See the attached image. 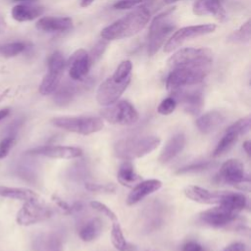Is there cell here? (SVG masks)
Listing matches in <instances>:
<instances>
[{
    "instance_id": "21",
    "label": "cell",
    "mask_w": 251,
    "mask_h": 251,
    "mask_svg": "<svg viewBox=\"0 0 251 251\" xmlns=\"http://www.w3.org/2000/svg\"><path fill=\"white\" fill-rule=\"evenodd\" d=\"M224 193V191H211L196 185H189L184 189L187 198L201 204H220Z\"/></svg>"
},
{
    "instance_id": "23",
    "label": "cell",
    "mask_w": 251,
    "mask_h": 251,
    "mask_svg": "<svg viewBox=\"0 0 251 251\" xmlns=\"http://www.w3.org/2000/svg\"><path fill=\"white\" fill-rule=\"evenodd\" d=\"M82 81H77L75 83V80L66 81L62 85H59L58 88L54 92V102L59 106H65L71 103L75 96L85 87V84Z\"/></svg>"
},
{
    "instance_id": "28",
    "label": "cell",
    "mask_w": 251,
    "mask_h": 251,
    "mask_svg": "<svg viewBox=\"0 0 251 251\" xmlns=\"http://www.w3.org/2000/svg\"><path fill=\"white\" fill-rule=\"evenodd\" d=\"M43 13H44L43 7L31 5L27 3L18 4L11 11V15L13 19L20 23L35 20L36 18L40 17Z\"/></svg>"
},
{
    "instance_id": "19",
    "label": "cell",
    "mask_w": 251,
    "mask_h": 251,
    "mask_svg": "<svg viewBox=\"0 0 251 251\" xmlns=\"http://www.w3.org/2000/svg\"><path fill=\"white\" fill-rule=\"evenodd\" d=\"M64 235L58 230L43 231L36 234L31 241L32 251H62Z\"/></svg>"
},
{
    "instance_id": "7",
    "label": "cell",
    "mask_w": 251,
    "mask_h": 251,
    "mask_svg": "<svg viewBox=\"0 0 251 251\" xmlns=\"http://www.w3.org/2000/svg\"><path fill=\"white\" fill-rule=\"evenodd\" d=\"M212 51L208 48H183L174 53L168 60V66L176 67H211Z\"/></svg>"
},
{
    "instance_id": "13",
    "label": "cell",
    "mask_w": 251,
    "mask_h": 251,
    "mask_svg": "<svg viewBox=\"0 0 251 251\" xmlns=\"http://www.w3.org/2000/svg\"><path fill=\"white\" fill-rule=\"evenodd\" d=\"M216 179L219 182L231 185L248 184L249 176L246 174L244 165L237 159H228L220 168Z\"/></svg>"
},
{
    "instance_id": "41",
    "label": "cell",
    "mask_w": 251,
    "mask_h": 251,
    "mask_svg": "<svg viewBox=\"0 0 251 251\" xmlns=\"http://www.w3.org/2000/svg\"><path fill=\"white\" fill-rule=\"evenodd\" d=\"M102 39H103V38H102ZM106 41H107V40L103 39V40L99 41V42L94 46V48H93V50H92V52H91V55H89L91 64H92L94 61H96V60L103 54V52H104V50H105V48H106V45H107V44H106Z\"/></svg>"
},
{
    "instance_id": "3",
    "label": "cell",
    "mask_w": 251,
    "mask_h": 251,
    "mask_svg": "<svg viewBox=\"0 0 251 251\" xmlns=\"http://www.w3.org/2000/svg\"><path fill=\"white\" fill-rule=\"evenodd\" d=\"M160 143L161 139L155 135L126 137L115 143L114 154L124 161H131L150 154Z\"/></svg>"
},
{
    "instance_id": "15",
    "label": "cell",
    "mask_w": 251,
    "mask_h": 251,
    "mask_svg": "<svg viewBox=\"0 0 251 251\" xmlns=\"http://www.w3.org/2000/svg\"><path fill=\"white\" fill-rule=\"evenodd\" d=\"M190 86L173 91V97L176 102H179L183 110L190 115H197L200 113L203 104L204 97L200 88H189Z\"/></svg>"
},
{
    "instance_id": "48",
    "label": "cell",
    "mask_w": 251,
    "mask_h": 251,
    "mask_svg": "<svg viewBox=\"0 0 251 251\" xmlns=\"http://www.w3.org/2000/svg\"><path fill=\"white\" fill-rule=\"evenodd\" d=\"M4 29H5V21L2 18V16L0 15V34L3 32Z\"/></svg>"
},
{
    "instance_id": "30",
    "label": "cell",
    "mask_w": 251,
    "mask_h": 251,
    "mask_svg": "<svg viewBox=\"0 0 251 251\" xmlns=\"http://www.w3.org/2000/svg\"><path fill=\"white\" fill-rule=\"evenodd\" d=\"M102 232V221L99 218H91L82 223L78 227V235L85 242L96 239Z\"/></svg>"
},
{
    "instance_id": "38",
    "label": "cell",
    "mask_w": 251,
    "mask_h": 251,
    "mask_svg": "<svg viewBox=\"0 0 251 251\" xmlns=\"http://www.w3.org/2000/svg\"><path fill=\"white\" fill-rule=\"evenodd\" d=\"M176 105H177V102L176 101V99L173 96H170L161 101V103L158 106L157 111L159 114L167 116V115L172 114L176 110Z\"/></svg>"
},
{
    "instance_id": "50",
    "label": "cell",
    "mask_w": 251,
    "mask_h": 251,
    "mask_svg": "<svg viewBox=\"0 0 251 251\" xmlns=\"http://www.w3.org/2000/svg\"><path fill=\"white\" fill-rule=\"evenodd\" d=\"M13 1H17V2H34L36 0H13Z\"/></svg>"
},
{
    "instance_id": "47",
    "label": "cell",
    "mask_w": 251,
    "mask_h": 251,
    "mask_svg": "<svg viewBox=\"0 0 251 251\" xmlns=\"http://www.w3.org/2000/svg\"><path fill=\"white\" fill-rule=\"evenodd\" d=\"M95 0H79V5L82 8H86L88 6H90Z\"/></svg>"
},
{
    "instance_id": "49",
    "label": "cell",
    "mask_w": 251,
    "mask_h": 251,
    "mask_svg": "<svg viewBox=\"0 0 251 251\" xmlns=\"http://www.w3.org/2000/svg\"><path fill=\"white\" fill-rule=\"evenodd\" d=\"M176 1H178V0H164V2H165L166 4H173V3L176 2Z\"/></svg>"
},
{
    "instance_id": "9",
    "label": "cell",
    "mask_w": 251,
    "mask_h": 251,
    "mask_svg": "<svg viewBox=\"0 0 251 251\" xmlns=\"http://www.w3.org/2000/svg\"><path fill=\"white\" fill-rule=\"evenodd\" d=\"M48 72L44 75L40 85L39 92L42 95H50L55 92L61 83V79L66 68V61L60 51L53 52L48 58Z\"/></svg>"
},
{
    "instance_id": "5",
    "label": "cell",
    "mask_w": 251,
    "mask_h": 251,
    "mask_svg": "<svg viewBox=\"0 0 251 251\" xmlns=\"http://www.w3.org/2000/svg\"><path fill=\"white\" fill-rule=\"evenodd\" d=\"M175 10V7L170 8L159 14L152 21L149 27L147 42V52L149 56H153L159 51L170 33L176 28V25H174L170 19Z\"/></svg>"
},
{
    "instance_id": "25",
    "label": "cell",
    "mask_w": 251,
    "mask_h": 251,
    "mask_svg": "<svg viewBox=\"0 0 251 251\" xmlns=\"http://www.w3.org/2000/svg\"><path fill=\"white\" fill-rule=\"evenodd\" d=\"M186 138L183 132H177L174 134L166 143L161 154L159 156V161L162 164L169 163L174 158H176L184 148Z\"/></svg>"
},
{
    "instance_id": "40",
    "label": "cell",
    "mask_w": 251,
    "mask_h": 251,
    "mask_svg": "<svg viewBox=\"0 0 251 251\" xmlns=\"http://www.w3.org/2000/svg\"><path fill=\"white\" fill-rule=\"evenodd\" d=\"M90 206L91 208H93L94 210L98 211L99 213L103 214L104 216H106L108 219H110L112 222H118V217L117 215L108 207L106 206L104 203H101L99 201H91L90 202Z\"/></svg>"
},
{
    "instance_id": "18",
    "label": "cell",
    "mask_w": 251,
    "mask_h": 251,
    "mask_svg": "<svg viewBox=\"0 0 251 251\" xmlns=\"http://www.w3.org/2000/svg\"><path fill=\"white\" fill-rule=\"evenodd\" d=\"M26 153L28 155H38L52 159H75L82 155V150L74 146L44 145L31 148Z\"/></svg>"
},
{
    "instance_id": "16",
    "label": "cell",
    "mask_w": 251,
    "mask_h": 251,
    "mask_svg": "<svg viewBox=\"0 0 251 251\" xmlns=\"http://www.w3.org/2000/svg\"><path fill=\"white\" fill-rule=\"evenodd\" d=\"M238 213L222 205L205 210L199 214V221L211 227H224L236 220Z\"/></svg>"
},
{
    "instance_id": "31",
    "label": "cell",
    "mask_w": 251,
    "mask_h": 251,
    "mask_svg": "<svg viewBox=\"0 0 251 251\" xmlns=\"http://www.w3.org/2000/svg\"><path fill=\"white\" fill-rule=\"evenodd\" d=\"M220 205L239 213L247 206V198L243 193L238 192H225Z\"/></svg>"
},
{
    "instance_id": "8",
    "label": "cell",
    "mask_w": 251,
    "mask_h": 251,
    "mask_svg": "<svg viewBox=\"0 0 251 251\" xmlns=\"http://www.w3.org/2000/svg\"><path fill=\"white\" fill-rule=\"evenodd\" d=\"M100 116L111 124L121 126H131L139 119L138 112L127 100H118L111 105L105 106L100 111Z\"/></svg>"
},
{
    "instance_id": "32",
    "label": "cell",
    "mask_w": 251,
    "mask_h": 251,
    "mask_svg": "<svg viewBox=\"0 0 251 251\" xmlns=\"http://www.w3.org/2000/svg\"><path fill=\"white\" fill-rule=\"evenodd\" d=\"M0 196L10 199L28 201L33 199H38V195L27 188L22 187H9V186H0Z\"/></svg>"
},
{
    "instance_id": "46",
    "label": "cell",
    "mask_w": 251,
    "mask_h": 251,
    "mask_svg": "<svg viewBox=\"0 0 251 251\" xmlns=\"http://www.w3.org/2000/svg\"><path fill=\"white\" fill-rule=\"evenodd\" d=\"M10 114V109L9 108H4L0 110V121L5 119L8 115Z\"/></svg>"
},
{
    "instance_id": "10",
    "label": "cell",
    "mask_w": 251,
    "mask_h": 251,
    "mask_svg": "<svg viewBox=\"0 0 251 251\" xmlns=\"http://www.w3.org/2000/svg\"><path fill=\"white\" fill-rule=\"evenodd\" d=\"M52 210L49 206L40 202L38 199L25 201L22 208L18 211L16 221L20 226H30L50 219Z\"/></svg>"
},
{
    "instance_id": "12",
    "label": "cell",
    "mask_w": 251,
    "mask_h": 251,
    "mask_svg": "<svg viewBox=\"0 0 251 251\" xmlns=\"http://www.w3.org/2000/svg\"><path fill=\"white\" fill-rule=\"evenodd\" d=\"M250 124H251L250 116H246L239 119L232 125H230L227 127V129H226L222 138L218 142L213 152V156L219 157L225 154L226 152H227L234 145V143L238 140V138L241 135L249 131Z\"/></svg>"
},
{
    "instance_id": "26",
    "label": "cell",
    "mask_w": 251,
    "mask_h": 251,
    "mask_svg": "<svg viewBox=\"0 0 251 251\" xmlns=\"http://www.w3.org/2000/svg\"><path fill=\"white\" fill-rule=\"evenodd\" d=\"M226 120L224 114L220 111L214 110L201 115L196 120V126L198 130L204 134H208L216 130Z\"/></svg>"
},
{
    "instance_id": "27",
    "label": "cell",
    "mask_w": 251,
    "mask_h": 251,
    "mask_svg": "<svg viewBox=\"0 0 251 251\" xmlns=\"http://www.w3.org/2000/svg\"><path fill=\"white\" fill-rule=\"evenodd\" d=\"M23 124L22 119L15 120L13 123H11L3 132V136L0 139V160L7 157L11 149L13 148L14 144L16 143L17 136L19 129L21 128V126Z\"/></svg>"
},
{
    "instance_id": "39",
    "label": "cell",
    "mask_w": 251,
    "mask_h": 251,
    "mask_svg": "<svg viewBox=\"0 0 251 251\" xmlns=\"http://www.w3.org/2000/svg\"><path fill=\"white\" fill-rule=\"evenodd\" d=\"M85 188L92 192H101V193H114L117 189L116 185L113 183L101 184V183H92V182H87L85 184Z\"/></svg>"
},
{
    "instance_id": "34",
    "label": "cell",
    "mask_w": 251,
    "mask_h": 251,
    "mask_svg": "<svg viewBox=\"0 0 251 251\" xmlns=\"http://www.w3.org/2000/svg\"><path fill=\"white\" fill-rule=\"evenodd\" d=\"M250 20L246 21L238 29L229 34L227 40L233 43H245L249 42L251 38V26Z\"/></svg>"
},
{
    "instance_id": "6",
    "label": "cell",
    "mask_w": 251,
    "mask_h": 251,
    "mask_svg": "<svg viewBox=\"0 0 251 251\" xmlns=\"http://www.w3.org/2000/svg\"><path fill=\"white\" fill-rule=\"evenodd\" d=\"M52 124L64 130L83 135L98 132L104 126L103 119L94 116L57 117L52 119Z\"/></svg>"
},
{
    "instance_id": "45",
    "label": "cell",
    "mask_w": 251,
    "mask_h": 251,
    "mask_svg": "<svg viewBox=\"0 0 251 251\" xmlns=\"http://www.w3.org/2000/svg\"><path fill=\"white\" fill-rule=\"evenodd\" d=\"M250 148H251V142L249 140H246L243 142V149L248 157H250Z\"/></svg>"
},
{
    "instance_id": "4",
    "label": "cell",
    "mask_w": 251,
    "mask_h": 251,
    "mask_svg": "<svg viewBox=\"0 0 251 251\" xmlns=\"http://www.w3.org/2000/svg\"><path fill=\"white\" fill-rule=\"evenodd\" d=\"M211 67H176L171 69L166 87L173 92L180 88L199 84L208 75Z\"/></svg>"
},
{
    "instance_id": "11",
    "label": "cell",
    "mask_w": 251,
    "mask_h": 251,
    "mask_svg": "<svg viewBox=\"0 0 251 251\" xmlns=\"http://www.w3.org/2000/svg\"><path fill=\"white\" fill-rule=\"evenodd\" d=\"M217 28L214 24H204L197 25H188L181 27L174 32V34L168 39L164 45V51L166 53L173 52L175 49L179 47L183 42L196 38L202 35L212 33Z\"/></svg>"
},
{
    "instance_id": "20",
    "label": "cell",
    "mask_w": 251,
    "mask_h": 251,
    "mask_svg": "<svg viewBox=\"0 0 251 251\" xmlns=\"http://www.w3.org/2000/svg\"><path fill=\"white\" fill-rule=\"evenodd\" d=\"M162 187V181L156 178L141 180L136 183L126 198L127 205H134L146 196L158 191Z\"/></svg>"
},
{
    "instance_id": "36",
    "label": "cell",
    "mask_w": 251,
    "mask_h": 251,
    "mask_svg": "<svg viewBox=\"0 0 251 251\" xmlns=\"http://www.w3.org/2000/svg\"><path fill=\"white\" fill-rule=\"evenodd\" d=\"M216 166V163L213 161H205V162H197L192 163L187 166H184L182 168H179L176 174V175H185V174H193V173H199L203 171H207L213 167Z\"/></svg>"
},
{
    "instance_id": "29",
    "label": "cell",
    "mask_w": 251,
    "mask_h": 251,
    "mask_svg": "<svg viewBox=\"0 0 251 251\" xmlns=\"http://www.w3.org/2000/svg\"><path fill=\"white\" fill-rule=\"evenodd\" d=\"M117 177L121 184L127 187H133L136 183L142 180L141 176L135 172L131 161L127 160L124 161L120 165L117 173Z\"/></svg>"
},
{
    "instance_id": "43",
    "label": "cell",
    "mask_w": 251,
    "mask_h": 251,
    "mask_svg": "<svg viewBox=\"0 0 251 251\" xmlns=\"http://www.w3.org/2000/svg\"><path fill=\"white\" fill-rule=\"evenodd\" d=\"M53 199L55 201V203L65 212V213H72V206H70L66 201H64L63 199H61L60 197H58L57 195H54L53 196Z\"/></svg>"
},
{
    "instance_id": "14",
    "label": "cell",
    "mask_w": 251,
    "mask_h": 251,
    "mask_svg": "<svg viewBox=\"0 0 251 251\" xmlns=\"http://www.w3.org/2000/svg\"><path fill=\"white\" fill-rule=\"evenodd\" d=\"M166 206L161 201L154 200L148 203L140 216V225L144 232H152L158 229L165 222Z\"/></svg>"
},
{
    "instance_id": "42",
    "label": "cell",
    "mask_w": 251,
    "mask_h": 251,
    "mask_svg": "<svg viewBox=\"0 0 251 251\" xmlns=\"http://www.w3.org/2000/svg\"><path fill=\"white\" fill-rule=\"evenodd\" d=\"M180 251H208L205 246L196 240H188L181 246Z\"/></svg>"
},
{
    "instance_id": "35",
    "label": "cell",
    "mask_w": 251,
    "mask_h": 251,
    "mask_svg": "<svg viewBox=\"0 0 251 251\" xmlns=\"http://www.w3.org/2000/svg\"><path fill=\"white\" fill-rule=\"evenodd\" d=\"M26 49V44L22 41L0 44V55L4 57H15Z\"/></svg>"
},
{
    "instance_id": "2",
    "label": "cell",
    "mask_w": 251,
    "mask_h": 251,
    "mask_svg": "<svg viewBox=\"0 0 251 251\" xmlns=\"http://www.w3.org/2000/svg\"><path fill=\"white\" fill-rule=\"evenodd\" d=\"M131 71L132 63L129 60L123 61L114 74L99 85L96 92L97 102L102 106L117 102L130 83Z\"/></svg>"
},
{
    "instance_id": "24",
    "label": "cell",
    "mask_w": 251,
    "mask_h": 251,
    "mask_svg": "<svg viewBox=\"0 0 251 251\" xmlns=\"http://www.w3.org/2000/svg\"><path fill=\"white\" fill-rule=\"evenodd\" d=\"M73 26V20L69 17H43L36 23L37 29L45 32H65Z\"/></svg>"
},
{
    "instance_id": "17",
    "label": "cell",
    "mask_w": 251,
    "mask_h": 251,
    "mask_svg": "<svg viewBox=\"0 0 251 251\" xmlns=\"http://www.w3.org/2000/svg\"><path fill=\"white\" fill-rule=\"evenodd\" d=\"M66 66H68L69 75L72 80H84L91 66L88 53L84 49L75 50L71 55L68 62H66Z\"/></svg>"
},
{
    "instance_id": "44",
    "label": "cell",
    "mask_w": 251,
    "mask_h": 251,
    "mask_svg": "<svg viewBox=\"0 0 251 251\" xmlns=\"http://www.w3.org/2000/svg\"><path fill=\"white\" fill-rule=\"evenodd\" d=\"M223 251H246V247L242 242H233L226 246Z\"/></svg>"
},
{
    "instance_id": "1",
    "label": "cell",
    "mask_w": 251,
    "mask_h": 251,
    "mask_svg": "<svg viewBox=\"0 0 251 251\" xmlns=\"http://www.w3.org/2000/svg\"><path fill=\"white\" fill-rule=\"evenodd\" d=\"M150 16L147 7L142 6L104 27L100 35L107 41L133 36L145 27Z\"/></svg>"
},
{
    "instance_id": "22",
    "label": "cell",
    "mask_w": 251,
    "mask_h": 251,
    "mask_svg": "<svg viewBox=\"0 0 251 251\" xmlns=\"http://www.w3.org/2000/svg\"><path fill=\"white\" fill-rule=\"evenodd\" d=\"M223 3L224 0H196L192 10L197 16L212 15L218 21L224 22L226 19V14Z\"/></svg>"
},
{
    "instance_id": "33",
    "label": "cell",
    "mask_w": 251,
    "mask_h": 251,
    "mask_svg": "<svg viewBox=\"0 0 251 251\" xmlns=\"http://www.w3.org/2000/svg\"><path fill=\"white\" fill-rule=\"evenodd\" d=\"M111 239L114 247L118 251H135L136 250L133 244L126 240L119 222H113L112 230H111Z\"/></svg>"
},
{
    "instance_id": "37",
    "label": "cell",
    "mask_w": 251,
    "mask_h": 251,
    "mask_svg": "<svg viewBox=\"0 0 251 251\" xmlns=\"http://www.w3.org/2000/svg\"><path fill=\"white\" fill-rule=\"evenodd\" d=\"M156 0H117L114 3V8L119 10H127L131 8L138 7L140 5L144 4H150L152 2H155Z\"/></svg>"
}]
</instances>
